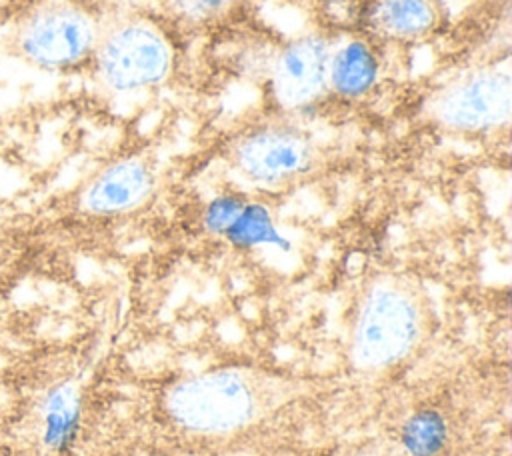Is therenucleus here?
Wrapping results in <instances>:
<instances>
[{
	"label": "nucleus",
	"instance_id": "nucleus-1",
	"mask_svg": "<svg viewBox=\"0 0 512 456\" xmlns=\"http://www.w3.org/2000/svg\"><path fill=\"white\" fill-rule=\"evenodd\" d=\"M88 66L102 94L134 96L170 80L176 46L158 22L144 16H116L100 22Z\"/></svg>",
	"mask_w": 512,
	"mask_h": 456
},
{
	"label": "nucleus",
	"instance_id": "nucleus-2",
	"mask_svg": "<svg viewBox=\"0 0 512 456\" xmlns=\"http://www.w3.org/2000/svg\"><path fill=\"white\" fill-rule=\"evenodd\" d=\"M424 326L416 286L400 276L374 278L358 304L352 328V360L364 370H382L404 360Z\"/></svg>",
	"mask_w": 512,
	"mask_h": 456
},
{
	"label": "nucleus",
	"instance_id": "nucleus-3",
	"mask_svg": "<svg viewBox=\"0 0 512 456\" xmlns=\"http://www.w3.org/2000/svg\"><path fill=\"white\" fill-rule=\"evenodd\" d=\"M100 20L74 2L42 0L12 18L6 28V50L38 70L62 72L88 64Z\"/></svg>",
	"mask_w": 512,
	"mask_h": 456
},
{
	"label": "nucleus",
	"instance_id": "nucleus-4",
	"mask_svg": "<svg viewBox=\"0 0 512 456\" xmlns=\"http://www.w3.org/2000/svg\"><path fill=\"white\" fill-rule=\"evenodd\" d=\"M512 72L508 60L476 62L452 72L424 98L422 112L452 134H486L508 126Z\"/></svg>",
	"mask_w": 512,
	"mask_h": 456
},
{
	"label": "nucleus",
	"instance_id": "nucleus-5",
	"mask_svg": "<svg viewBox=\"0 0 512 456\" xmlns=\"http://www.w3.org/2000/svg\"><path fill=\"white\" fill-rule=\"evenodd\" d=\"M232 168L260 188H284L318 164L314 136L292 116L266 118L242 128L228 146Z\"/></svg>",
	"mask_w": 512,
	"mask_h": 456
},
{
	"label": "nucleus",
	"instance_id": "nucleus-6",
	"mask_svg": "<svg viewBox=\"0 0 512 456\" xmlns=\"http://www.w3.org/2000/svg\"><path fill=\"white\" fill-rule=\"evenodd\" d=\"M166 410L182 428L226 434L256 418L258 394L238 370H214L174 384L166 394Z\"/></svg>",
	"mask_w": 512,
	"mask_h": 456
},
{
	"label": "nucleus",
	"instance_id": "nucleus-7",
	"mask_svg": "<svg viewBox=\"0 0 512 456\" xmlns=\"http://www.w3.org/2000/svg\"><path fill=\"white\" fill-rule=\"evenodd\" d=\"M330 38L318 32L294 36L278 46L266 62V84L274 106L284 116H296L326 94Z\"/></svg>",
	"mask_w": 512,
	"mask_h": 456
},
{
	"label": "nucleus",
	"instance_id": "nucleus-8",
	"mask_svg": "<svg viewBox=\"0 0 512 456\" xmlns=\"http://www.w3.org/2000/svg\"><path fill=\"white\" fill-rule=\"evenodd\" d=\"M154 186L156 174L146 158L122 156L90 176L78 194V208L98 218L124 216L146 204Z\"/></svg>",
	"mask_w": 512,
	"mask_h": 456
},
{
	"label": "nucleus",
	"instance_id": "nucleus-9",
	"mask_svg": "<svg viewBox=\"0 0 512 456\" xmlns=\"http://www.w3.org/2000/svg\"><path fill=\"white\" fill-rule=\"evenodd\" d=\"M382 62L376 46L366 36H342L330 42L326 88L342 100H358L374 90Z\"/></svg>",
	"mask_w": 512,
	"mask_h": 456
},
{
	"label": "nucleus",
	"instance_id": "nucleus-10",
	"mask_svg": "<svg viewBox=\"0 0 512 456\" xmlns=\"http://www.w3.org/2000/svg\"><path fill=\"white\" fill-rule=\"evenodd\" d=\"M436 0H374L366 12L372 38L388 44L426 40L440 26Z\"/></svg>",
	"mask_w": 512,
	"mask_h": 456
},
{
	"label": "nucleus",
	"instance_id": "nucleus-11",
	"mask_svg": "<svg viewBox=\"0 0 512 456\" xmlns=\"http://www.w3.org/2000/svg\"><path fill=\"white\" fill-rule=\"evenodd\" d=\"M82 422V394L72 380L46 388L38 402L40 442L54 454L66 452L78 438Z\"/></svg>",
	"mask_w": 512,
	"mask_h": 456
},
{
	"label": "nucleus",
	"instance_id": "nucleus-12",
	"mask_svg": "<svg viewBox=\"0 0 512 456\" xmlns=\"http://www.w3.org/2000/svg\"><path fill=\"white\" fill-rule=\"evenodd\" d=\"M224 238L236 248H256L272 246L288 250V240L280 234L274 224L270 210L256 202H246L236 220L224 232Z\"/></svg>",
	"mask_w": 512,
	"mask_h": 456
},
{
	"label": "nucleus",
	"instance_id": "nucleus-13",
	"mask_svg": "<svg viewBox=\"0 0 512 456\" xmlns=\"http://www.w3.org/2000/svg\"><path fill=\"white\" fill-rule=\"evenodd\" d=\"M402 442L412 456H434L446 442V422L430 408L414 412L402 426Z\"/></svg>",
	"mask_w": 512,
	"mask_h": 456
},
{
	"label": "nucleus",
	"instance_id": "nucleus-14",
	"mask_svg": "<svg viewBox=\"0 0 512 456\" xmlns=\"http://www.w3.org/2000/svg\"><path fill=\"white\" fill-rule=\"evenodd\" d=\"M170 12L188 28H206L222 20L234 0H166Z\"/></svg>",
	"mask_w": 512,
	"mask_h": 456
},
{
	"label": "nucleus",
	"instance_id": "nucleus-15",
	"mask_svg": "<svg viewBox=\"0 0 512 456\" xmlns=\"http://www.w3.org/2000/svg\"><path fill=\"white\" fill-rule=\"evenodd\" d=\"M246 200L238 194H220L212 198L204 210V226L210 234H220L230 228V224L236 220L240 210L244 208Z\"/></svg>",
	"mask_w": 512,
	"mask_h": 456
},
{
	"label": "nucleus",
	"instance_id": "nucleus-16",
	"mask_svg": "<svg viewBox=\"0 0 512 456\" xmlns=\"http://www.w3.org/2000/svg\"><path fill=\"white\" fill-rule=\"evenodd\" d=\"M6 2H8V0H0V8H2Z\"/></svg>",
	"mask_w": 512,
	"mask_h": 456
}]
</instances>
